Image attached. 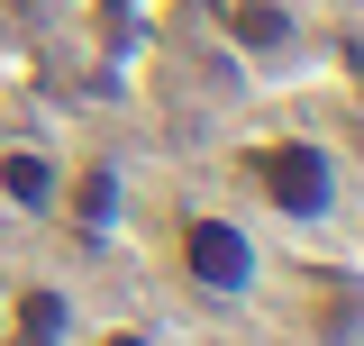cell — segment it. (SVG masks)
Masks as SVG:
<instances>
[{
    "label": "cell",
    "instance_id": "cell-1",
    "mask_svg": "<svg viewBox=\"0 0 364 346\" xmlns=\"http://www.w3.org/2000/svg\"><path fill=\"white\" fill-rule=\"evenodd\" d=\"M264 182H273V201L301 210V219L328 210V164H318V146H273V155H264Z\"/></svg>",
    "mask_w": 364,
    "mask_h": 346
},
{
    "label": "cell",
    "instance_id": "cell-2",
    "mask_svg": "<svg viewBox=\"0 0 364 346\" xmlns=\"http://www.w3.org/2000/svg\"><path fill=\"white\" fill-rule=\"evenodd\" d=\"M191 264H200L219 292H237V283H246V237L219 228V219H200V228H191Z\"/></svg>",
    "mask_w": 364,
    "mask_h": 346
},
{
    "label": "cell",
    "instance_id": "cell-3",
    "mask_svg": "<svg viewBox=\"0 0 364 346\" xmlns=\"http://www.w3.org/2000/svg\"><path fill=\"white\" fill-rule=\"evenodd\" d=\"M55 328H64V301H55V292H28V310H18V346H46Z\"/></svg>",
    "mask_w": 364,
    "mask_h": 346
},
{
    "label": "cell",
    "instance_id": "cell-4",
    "mask_svg": "<svg viewBox=\"0 0 364 346\" xmlns=\"http://www.w3.org/2000/svg\"><path fill=\"white\" fill-rule=\"evenodd\" d=\"M9 192H18V201H46V164L37 155H9Z\"/></svg>",
    "mask_w": 364,
    "mask_h": 346
}]
</instances>
